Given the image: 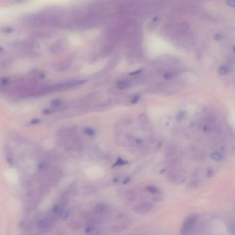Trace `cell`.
<instances>
[{
  "label": "cell",
  "instance_id": "obj_1",
  "mask_svg": "<svg viewBox=\"0 0 235 235\" xmlns=\"http://www.w3.org/2000/svg\"><path fill=\"white\" fill-rule=\"evenodd\" d=\"M198 220V217L196 214H192L187 218L185 222L183 223L182 233L183 234H188L192 233V231L193 230L194 228L195 223H197Z\"/></svg>",
  "mask_w": 235,
  "mask_h": 235
},
{
  "label": "cell",
  "instance_id": "obj_2",
  "mask_svg": "<svg viewBox=\"0 0 235 235\" xmlns=\"http://www.w3.org/2000/svg\"><path fill=\"white\" fill-rule=\"evenodd\" d=\"M67 43L63 39H59L58 40L54 41L50 47V51L54 55H57L64 51L66 48Z\"/></svg>",
  "mask_w": 235,
  "mask_h": 235
},
{
  "label": "cell",
  "instance_id": "obj_3",
  "mask_svg": "<svg viewBox=\"0 0 235 235\" xmlns=\"http://www.w3.org/2000/svg\"><path fill=\"white\" fill-rule=\"evenodd\" d=\"M153 206L149 203H142L133 208V210L137 214H146L152 210Z\"/></svg>",
  "mask_w": 235,
  "mask_h": 235
},
{
  "label": "cell",
  "instance_id": "obj_4",
  "mask_svg": "<svg viewBox=\"0 0 235 235\" xmlns=\"http://www.w3.org/2000/svg\"><path fill=\"white\" fill-rule=\"evenodd\" d=\"M130 86V84L128 81L126 80H121L117 82V86L119 89L120 90H123L126 89L127 88H128Z\"/></svg>",
  "mask_w": 235,
  "mask_h": 235
},
{
  "label": "cell",
  "instance_id": "obj_5",
  "mask_svg": "<svg viewBox=\"0 0 235 235\" xmlns=\"http://www.w3.org/2000/svg\"><path fill=\"white\" fill-rule=\"evenodd\" d=\"M107 206L104 204H99L95 208V212L96 213H103L105 211H106Z\"/></svg>",
  "mask_w": 235,
  "mask_h": 235
},
{
  "label": "cell",
  "instance_id": "obj_6",
  "mask_svg": "<svg viewBox=\"0 0 235 235\" xmlns=\"http://www.w3.org/2000/svg\"><path fill=\"white\" fill-rule=\"evenodd\" d=\"M128 161H126L125 160H123L121 159V157H119L117 159V160L116 161L115 163L114 164V165L112 166V167H116V166H124V165H126V164H128Z\"/></svg>",
  "mask_w": 235,
  "mask_h": 235
},
{
  "label": "cell",
  "instance_id": "obj_7",
  "mask_svg": "<svg viewBox=\"0 0 235 235\" xmlns=\"http://www.w3.org/2000/svg\"><path fill=\"white\" fill-rule=\"evenodd\" d=\"M211 158L213 159L214 161H217V162H218V161H220L221 160V154L219 153V152H213L211 155Z\"/></svg>",
  "mask_w": 235,
  "mask_h": 235
},
{
  "label": "cell",
  "instance_id": "obj_8",
  "mask_svg": "<svg viewBox=\"0 0 235 235\" xmlns=\"http://www.w3.org/2000/svg\"><path fill=\"white\" fill-rule=\"evenodd\" d=\"M146 190L149 192H151V193H152V194H157L158 192H159V190L156 188V187L152 186H147L146 187Z\"/></svg>",
  "mask_w": 235,
  "mask_h": 235
},
{
  "label": "cell",
  "instance_id": "obj_9",
  "mask_svg": "<svg viewBox=\"0 0 235 235\" xmlns=\"http://www.w3.org/2000/svg\"><path fill=\"white\" fill-rule=\"evenodd\" d=\"M228 71L229 70L226 66L220 67V69H219V70H218V72H219V73L221 75H225L226 74H228Z\"/></svg>",
  "mask_w": 235,
  "mask_h": 235
},
{
  "label": "cell",
  "instance_id": "obj_10",
  "mask_svg": "<svg viewBox=\"0 0 235 235\" xmlns=\"http://www.w3.org/2000/svg\"><path fill=\"white\" fill-rule=\"evenodd\" d=\"M51 104L54 108H58L62 104V101L59 100H54L52 101Z\"/></svg>",
  "mask_w": 235,
  "mask_h": 235
},
{
  "label": "cell",
  "instance_id": "obj_11",
  "mask_svg": "<svg viewBox=\"0 0 235 235\" xmlns=\"http://www.w3.org/2000/svg\"><path fill=\"white\" fill-rule=\"evenodd\" d=\"M85 132L89 136H93L95 135V131L91 128H87L85 129Z\"/></svg>",
  "mask_w": 235,
  "mask_h": 235
},
{
  "label": "cell",
  "instance_id": "obj_12",
  "mask_svg": "<svg viewBox=\"0 0 235 235\" xmlns=\"http://www.w3.org/2000/svg\"><path fill=\"white\" fill-rule=\"evenodd\" d=\"M198 185H199L198 181L194 180V181H192V182H190V183L188 184V187H190V188H196Z\"/></svg>",
  "mask_w": 235,
  "mask_h": 235
},
{
  "label": "cell",
  "instance_id": "obj_13",
  "mask_svg": "<svg viewBox=\"0 0 235 235\" xmlns=\"http://www.w3.org/2000/svg\"><path fill=\"white\" fill-rule=\"evenodd\" d=\"M185 115H186V112H184V111H181V112H179L177 114V119H179V120L182 119H183L184 117H185Z\"/></svg>",
  "mask_w": 235,
  "mask_h": 235
},
{
  "label": "cell",
  "instance_id": "obj_14",
  "mask_svg": "<svg viewBox=\"0 0 235 235\" xmlns=\"http://www.w3.org/2000/svg\"><path fill=\"white\" fill-rule=\"evenodd\" d=\"M127 197H128V199L129 201H132V200L135 199V195L134 193H133V192H128V194L127 195Z\"/></svg>",
  "mask_w": 235,
  "mask_h": 235
},
{
  "label": "cell",
  "instance_id": "obj_15",
  "mask_svg": "<svg viewBox=\"0 0 235 235\" xmlns=\"http://www.w3.org/2000/svg\"><path fill=\"white\" fill-rule=\"evenodd\" d=\"M213 175H214L213 170L208 169V171H207V177H208V178L212 177H213Z\"/></svg>",
  "mask_w": 235,
  "mask_h": 235
},
{
  "label": "cell",
  "instance_id": "obj_16",
  "mask_svg": "<svg viewBox=\"0 0 235 235\" xmlns=\"http://www.w3.org/2000/svg\"><path fill=\"white\" fill-rule=\"evenodd\" d=\"M227 4H228V6H230L233 7V8H234V6H235V0H228Z\"/></svg>",
  "mask_w": 235,
  "mask_h": 235
},
{
  "label": "cell",
  "instance_id": "obj_17",
  "mask_svg": "<svg viewBox=\"0 0 235 235\" xmlns=\"http://www.w3.org/2000/svg\"><path fill=\"white\" fill-rule=\"evenodd\" d=\"M139 99H140L139 96H138V95L135 96V97H133V99H132V104H136V103H137L138 101H139Z\"/></svg>",
  "mask_w": 235,
  "mask_h": 235
},
{
  "label": "cell",
  "instance_id": "obj_18",
  "mask_svg": "<svg viewBox=\"0 0 235 235\" xmlns=\"http://www.w3.org/2000/svg\"><path fill=\"white\" fill-rule=\"evenodd\" d=\"M203 131H204V132H208V131H210V127H209V126H205L204 127H203Z\"/></svg>",
  "mask_w": 235,
  "mask_h": 235
},
{
  "label": "cell",
  "instance_id": "obj_19",
  "mask_svg": "<svg viewBox=\"0 0 235 235\" xmlns=\"http://www.w3.org/2000/svg\"><path fill=\"white\" fill-rule=\"evenodd\" d=\"M130 179H131V178H130V177L126 178V179L123 182V184H127V183H128L130 182Z\"/></svg>",
  "mask_w": 235,
  "mask_h": 235
}]
</instances>
